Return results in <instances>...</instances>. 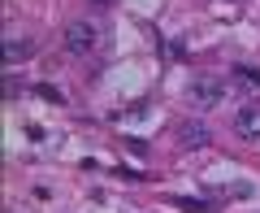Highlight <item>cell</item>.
I'll return each mask as SVG.
<instances>
[{"mask_svg":"<svg viewBox=\"0 0 260 213\" xmlns=\"http://www.w3.org/2000/svg\"><path fill=\"white\" fill-rule=\"evenodd\" d=\"M234 78H239V83H247V87H260V74L251 70V65H239V70H234Z\"/></svg>","mask_w":260,"mask_h":213,"instance_id":"6","label":"cell"},{"mask_svg":"<svg viewBox=\"0 0 260 213\" xmlns=\"http://www.w3.org/2000/svg\"><path fill=\"white\" fill-rule=\"evenodd\" d=\"M221 78H195L191 83V100L200 104V109H217V104H221Z\"/></svg>","mask_w":260,"mask_h":213,"instance_id":"2","label":"cell"},{"mask_svg":"<svg viewBox=\"0 0 260 213\" xmlns=\"http://www.w3.org/2000/svg\"><path fill=\"white\" fill-rule=\"evenodd\" d=\"M208 139H213V130H208L204 122H195V118H191V122H182V126H178V144H182L186 152H195V148H204Z\"/></svg>","mask_w":260,"mask_h":213,"instance_id":"4","label":"cell"},{"mask_svg":"<svg viewBox=\"0 0 260 213\" xmlns=\"http://www.w3.org/2000/svg\"><path fill=\"white\" fill-rule=\"evenodd\" d=\"M0 57H5V65H22V61H30V57H35V44H30V39H22V35H5Z\"/></svg>","mask_w":260,"mask_h":213,"instance_id":"5","label":"cell"},{"mask_svg":"<svg viewBox=\"0 0 260 213\" xmlns=\"http://www.w3.org/2000/svg\"><path fill=\"white\" fill-rule=\"evenodd\" d=\"M230 5H239V0H230Z\"/></svg>","mask_w":260,"mask_h":213,"instance_id":"7","label":"cell"},{"mask_svg":"<svg viewBox=\"0 0 260 213\" xmlns=\"http://www.w3.org/2000/svg\"><path fill=\"white\" fill-rule=\"evenodd\" d=\"M95 39H100V35H95V26H91V22H70V26L61 31V44L70 48L74 57L95 52Z\"/></svg>","mask_w":260,"mask_h":213,"instance_id":"1","label":"cell"},{"mask_svg":"<svg viewBox=\"0 0 260 213\" xmlns=\"http://www.w3.org/2000/svg\"><path fill=\"white\" fill-rule=\"evenodd\" d=\"M234 135L239 139H260V104H243L234 113Z\"/></svg>","mask_w":260,"mask_h":213,"instance_id":"3","label":"cell"}]
</instances>
